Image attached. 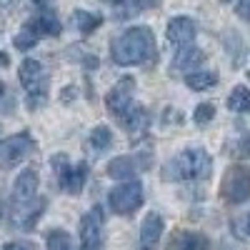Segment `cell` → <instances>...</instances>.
Masks as SVG:
<instances>
[{"label":"cell","mask_w":250,"mask_h":250,"mask_svg":"<svg viewBox=\"0 0 250 250\" xmlns=\"http://www.w3.org/2000/svg\"><path fill=\"white\" fill-rule=\"evenodd\" d=\"M73 23H75V28L80 30V35H90L95 28H100V23H103V18L95 13H88V10H75L73 13Z\"/></svg>","instance_id":"obj_20"},{"label":"cell","mask_w":250,"mask_h":250,"mask_svg":"<svg viewBox=\"0 0 250 250\" xmlns=\"http://www.w3.org/2000/svg\"><path fill=\"white\" fill-rule=\"evenodd\" d=\"M213 115H215V105H213V103H200V105L195 108V113H193V120L198 125H208L213 120Z\"/></svg>","instance_id":"obj_23"},{"label":"cell","mask_w":250,"mask_h":250,"mask_svg":"<svg viewBox=\"0 0 250 250\" xmlns=\"http://www.w3.org/2000/svg\"><path fill=\"white\" fill-rule=\"evenodd\" d=\"M120 123H123V128L128 130L133 138H140V135H145V130H148L150 115H148V110H145L143 105H135V103H133V108L120 118Z\"/></svg>","instance_id":"obj_16"},{"label":"cell","mask_w":250,"mask_h":250,"mask_svg":"<svg viewBox=\"0 0 250 250\" xmlns=\"http://www.w3.org/2000/svg\"><path fill=\"white\" fill-rule=\"evenodd\" d=\"M45 245H48V250H75L70 233L62 230V228H55V230H50L45 235Z\"/></svg>","instance_id":"obj_21"},{"label":"cell","mask_w":250,"mask_h":250,"mask_svg":"<svg viewBox=\"0 0 250 250\" xmlns=\"http://www.w3.org/2000/svg\"><path fill=\"white\" fill-rule=\"evenodd\" d=\"M33 153H35V140L30 138V133H18L0 145V165L3 168H15Z\"/></svg>","instance_id":"obj_6"},{"label":"cell","mask_w":250,"mask_h":250,"mask_svg":"<svg viewBox=\"0 0 250 250\" xmlns=\"http://www.w3.org/2000/svg\"><path fill=\"white\" fill-rule=\"evenodd\" d=\"M163 3V0H130V5L135 8V10H153V8H158Z\"/></svg>","instance_id":"obj_27"},{"label":"cell","mask_w":250,"mask_h":250,"mask_svg":"<svg viewBox=\"0 0 250 250\" xmlns=\"http://www.w3.org/2000/svg\"><path fill=\"white\" fill-rule=\"evenodd\" d=\"M110 143H113V133H110L108 125H98V128H93V133H90V145H93L95 150H108Z\"/></svg>","instance_id":"obj_22"},{"label":"cell","mask_w":250,"mask_h":250,"mask_svg":"<svg viewBox=\"0 0 250 250\" xmlns=\"http://www.w3.org/2000/svg\"><path fill=\"white\" fill-rule=\"evenodd\" d=\"M103 3H120V0H103Z\"/></svg>","instance_id":"obj_32"},{"label":"cell","mask_w":250,"mask_h":250,"mask_svg":"<svg viewBox=\"0 0 250 250\" xmlns=\"http://www.w3.org/2000/svg\"><path fill=\"white\" fill-rule=\"evenodd\" d=\"M205 62V55H203V50L200 48H193V45H185V48H180L178 50V55L173 58V70H180V73H195L200 65Z\"/></svg>","instance_id":"obj_15"},{"label":"cell","mask_w":250,"mask_h":250,"mask_svg":"<svg viewBox=\"0 0 250 250\" xmlns=\"http://www.w3.org/2000/svg\"><path fill=\"white\" fill-rule=\"evenodd\" d=\"M3 250H38V245L35 243H28V240H13Z\"/></svg>","instance_id":"obj_28"},{"label":"cell","mask_w":250,"mask_h":250,"mask_svg":"<svg viewBox=\"0 0 250 250\" xmlns=\"http://www.w3.org/2000/svg\"><path fill=\"white\" fill-rule=\"evenodd\" d=\"M150 168V155L148 153H138V155H118L108 163V175L113 180H135L143 170Z\"/></svg>","instance_id":"obj_7"},{"label":"cell","mask_w":250,"mask_h":250,"mask_svg":"<svg viewBox=\"0 0 250 250\" xmlns=\"http://www.w3.org/2000/svg\"><path fill=\"white\" fill-rule=\"evenodd\" d=\"M18 75H20V85L28 90L30 100H35V95H38L40 103L45 100V93H48V75H45L43 62L35 60V58H25L23 62H20ZM30 100H28V103H30Z\"/></svg>","instance_id":"obj_5"},{"label":"cell","mask_w":250,"mask_h":250,"mask_svg":"<svg viewBox=\"0 0 250 250\" xmlns=\"http://www.w3.org/2000/svg\"><path fill=\"white\" fill-rule=\"evenodd\" d=\"M228 108L235 113H243V115H250V88L235 85L230 95H228Z\"/></svg>","instance_id":"obj_19"},{"label":"cell","mask_w":250,"mask_h":250,"mask_svg":"<svg viewBox=\"0 0 250 250\" xmlns=\"http://www.w3.org/2000/svg\"><path fill=\"white\" fill-rule=\"evenodd\" d=\"M8 62H10V60H8V55H5L3 50H0V68H5V65H8Z\"/></svg>","instance_id":"obj_30"},{"label":"cell","mask_w":250,"mask_h":250,"mask_svg":"<svg viewBox=\"0 0 250 250\" xmlns=\"http://www.w3.org/2000/svg\"><path fill=\"white\" fill-rule=\"evenodd\" d=\"M38 185H40V175H38L35 168H25L23 173L15 178V185H13V200L18 203V208H20V205H28V203L35 200V195H38Z\"/></svg>","instance_id":"obj_10"},{"label":"cell","mask_w":250,"mask_h":250,"mask_svg":"<svg viewBox=\"0 0 250 250\" xmlns=\"http://www.w3.org/2000/svg\"><path fill=\"white\" fill-rule=\"evenodd\" d=\"M163 218L158 213H148L140 225V250H155L158 243H160V235H163Z\"/></svg>","instance_id":"obj_14"},{"label":"cell","mask_w":250,"mask_h":250,"mask_svg":"<svg viewBox=\"0 0 250 250\" xmlns=\"http://www.w3.org/2000/svg\"><path fill=\"white\" fill-rule=\"evenodd\" d=\"M85 178H88V165L85 163H78V165H70V170L62 175L58 183L65 193L70 195H78L83 190V185H85Z\"/></svg>","instance_id":"obj_17"},{"label":"cell","mask_w":250,"mask_h":250,"mask_svg":"<svg viewBox=\"0 0 250 250\" xmlns=\"http://www.w3.org/2000/svg\"><path fill=\"white\" fill-rule=\"evenodd\" d=\"M23 28L30 30L38 38H55V35H60V20H58V15L53 10L45 8L43 13H38L35 18H30Z\"/></svg>","instance_id":"obj_12"},{"label":"cell","mask_w":250,"mask_h":250,"mask_svg":"<svg viewBox=\"0 0 250 250\" xmlns=\"http://www.w3.org/2000/svg\"><path fill=\"white\" fill-rule=\"evenodd\" d=\"M233 230H235V235H238V238L250 240V210H248L243 218H238V220L233 223Z\"/></svg>","instance_id":"obj_26"},{"label":"cell","mask_w":250,"mask_h":250,"mask_svg":"<svg viewBox=\"0 0 250 250\" xmlns=\"http://www.w3.org/2000/svg\"><path fill=\"white\" fill-rule=\"evenodd\" d=\"M133 95H135V78L125 75V78H120L115 85L108 90L105 105H108V110H110L113 115L123 118L125 113L133 108Z\"/></svg>","instance_id":"obj_8"},{"label":"cell","mask_w":250,"mask_h":250,"mask_svg":"<svg viewBox=\"0 0 250 250\" xmlns=\"http://www.w3.org/2000/svg\"><path fill=\"white\" fill-rule=\"evenodd\" d=\"M50 165H53V170H55L58 180H60L62 175H65V173L70 170V160H68V155H65V153H58V155H53Z\"/></svg>","instance_id":"obj_25"},{"label":"cell","mask_w":250,"mask_h":250,"mask_svg":"<svg viewBox=\"0 0 250 250\" xmlns=\"http://www.w3.org/2000/svg\"><path fill=\"white\" fill-rule=\"evenodd\" d=\"M143 200H145V195H143V183L140 180H125L108 193V203H110L115 215L135 213L143 205Z\"/></svg>","instance_id":"obj_4"},{"label":"cell","mask_w":250,"mask_h":250,"mask_svg":"<svg viewBox=\"0 0 250 250\" xmlns=\"http://www.w3.org/2000/svg\"><path fill=\"white\" fill-rule=\"evenodd\" d=\"M235 13L250 23V0H238V3H235Z\"/></svg>","instance_id":"obj_29"},{"label":"cell","mask_w":250,"mask_h":250,"mask_svg":"<svg viewBox=\"0 0 250 250\" xmlns=\"http://www.w3.org/2000/svg\"><path fill=\"white\" fill-rule=\"evenodd\" d=\"M215 83H218V73H213V70H195V73L185 75V85L190 90H208Z\"/></svg>","instance_id":"obj_18"},{"label":"cell","mask_w":250,"mask_h":250,"mask_svg":"<svg viewBox=\"0 0 250 250\" xmlns=\"http://www.w3.org/2000/svg\"><path fill=\"white\" fill-rule=\"evenodd\" d=\"M213 173V158L205 148H185L175 158L163 165V180L183 183V180H208Z\"/></svg>","instance_id":"obj_2"},{"label":"cell","mask_w":250,"mask_h":250,"mask_svg":"<svg viewBox=\"0 0 250 250\" xmlns=\"http://www.w3.org/2000/svg\"><path fill=\"white\" fill-rule=\"evenodd\" d=\"M220 3H230V0H220Z\"/></svg>","instance_id":"obj_34"},{"label":"cell","mask_w":250,"mask_h":250,"mask_svg":"<svg viewBox=\"0 0 250 250\" xmlns=\"http://www.w3.org/2000/svg\"><path fill=\"white\" fill-rule=\"evenodd\" d=\"M5 95V85H3V83H0V98H3Z\"/></svg>","instance_id":"obj_31"},{"label":"cell","mask_w":250,"mask_h":250,"mask_svg":"<svg viewBox=\"0 0 250 250\" xmlns=\"http://www.w3.org/2000/svg\"><path fill=\"white\" fill-rule=\"evenodd\" d=\"M195 23H193V18H188V15H178L173 18L170 23H168V30H165V35H168V43L175 45V48H185V45H190L193 40H195Z\"/></svg>","instance_id":"obj_11"},{"label":"cell","mask_w":250,"mask_h":250,"mask_svg":"<svg viewBox=\"0 0 250 250\" xmlns=\"http://www.w3.org/2000/svg\"><path fill=\"white\" fill-rule=\"evenodd\" d=\"M210 240L195 230H175L165 245V250H208Z\"/></svg>","instance_id":"obj_13"},{"label":"cell","mask_w":250,"mask_h":250,"mask_svg":"<svg viewBox=\"0 0 250 250\" xmlns=\"http://www.w3.org/2000/svg\"><path fill=\"white\" fill-rule=\"evenodd\" d=\"M155 50H158L155 48V35L145 25L128 28L110 43L113 62H118V65H123V68L143 65V62H148L155 55Z\"/></svg>","instance_id":"obj_1"},{"label":"cell","mask_w":250,"mask_h":250,"mask_svg":"<svg viewBox=\"0 0 250 250\" xmlns=\"http://www.w3.org/2000/svg\"><path fill=\"white\" fill-rule=\"evenodd\" d=\"M80 245L83 250H100L103 245V213L93 208L90 213L80 218Z\"/></svg>","instance_id":"obj_9"},{"label":"cell","mask_w":250,"mask_h":250,"mask_svg":"<svg viewBox=\"0 0 250 250\" xmlns=\"http://www.w3.org/2000/svg\"><path fill=\"white\" fill-rule=\"evenodd\" d=\"M220 195L228 203H245L250 198V168L248 165H230L223 175L220 183Z\"/></svg>","instance_id":"obj_3"},{"label":"cell","mask_w":250,"mask_h":250,"mask_svg":"<svg viewBox=\"0 0 250 250\" xmlns=\"http://www.w3.org/2000/svg\"><path fill=\"white\" fill-rule=\"evenodd\" d=\"M35 3H40V5H45V0H35Z\"/></svg>","instance_id":"obj_33"},{"label":"cell","mask_w":250,"mask_h":250,"mask_svg":"<svg viewBox=\"0 0 250 250\" xmlns=\"http://www.w3.org/2000/svg\"><path fill=\"white\" fill-rule=\"evenodd\" d=\"M38 40H40L38 35H33L30 30H25V28H23V30H20V33L15 35L13 43H15V48H18V50H30V48H35Z\"/></svg>","instance_id":"obj_24"}]
</instances>
